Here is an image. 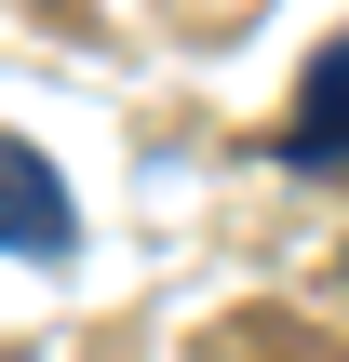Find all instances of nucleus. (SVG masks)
Returning <instances> with one entry per match:
<instances>
[{
    "instance_id": "f257e3e1",
    "label": "nucleus",
    "mask_w": 349,
    "mask_h": 362,
    "mask_svg": "<svg viewBox=\"0 0 349 362\" xmlns=\"http://www.w3.org/2000/svg\"><path fill=\"white\" fill-rule=\"evenodd\" d=\"M67 242H81V215H67V175H54L27 134H0V255H40V269H54Z\"/></svg>"
},
{
    "instance_id": "f03ea898",
    "label": "nucleus",
    "mask_w": 349,
    "mask_h": 362,
    "mask_svg": "<svg viewBox=\"0 0 349 362\" xmlns=\"http://www.w3.org/2000/svg\"><path fill=\"white\" fill-rule=\"evenodd\" d=\"M282 161H296V175H349V40H323V54H309L296 121H282Z\"/></svg>"
},
{
    "instance_id": "7ed1b4c3",
    "label": "nucleus",
    "mask_w": 349,
    "mask_h": 362,
    "mask_svg": "<svg viewBox=\"0 0 349 362\" xmlns=\"http://www.w3.org/2000/svg\"><path fill=\"white\" fill-rule=\"evenodd\" d=\"M336 282H349V269H336Z\"/></svg>"
}]
</instances>
